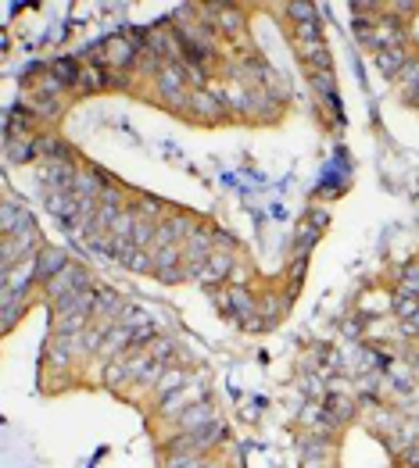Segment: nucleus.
I'll return each instance as SVG.
<instances>
[{
  "mask_svg": "<svg viewBox=\"0 0 419 468\" xmlns=\"http://www.w3.org/2000/svg\"><path fill=\"white\" fill-rule=\"evenodd\" d=\"M158 86L169 93V97H176V93H183V86H186V75H183V68H176V65H165V72L158 75Z\"/></svg>",
  "mask_w": 419,
  "mask_h": 468,
  "instance_id": "1",
  "label": "nucleus"
},
{
  "mask_svg": "<svg viewBox=\"0 0 419 468\" xmlns=\"http://www.w3.org/2000/svg\"><path fill=\"white\" fill-rule=\"evenodd\" d=\"M376 65H380L384 72H402L409 61H405V50H402V47H391V50H380V54H376Z\"/></svg>",
  "mask_w": 419,
  "mask_h": 468,
  "instance_id": "2",
  "label": "nucleus"
},
{
  "mask_svg": "<svg viewBox=\"0 0 419 468\" xmlns=\"http://www.w3.org/2000/svg\"><path fill=\"white\" fill-rule=\"evenodd\" d=\"M398 86H402L409 97H419V61H409V65L398 72Z\"/></svg>",
  "mask_w": 419,
  "mask_h": 468,
  "instance_id": "3",
  "label": "nucleus"
}]
</instances>
